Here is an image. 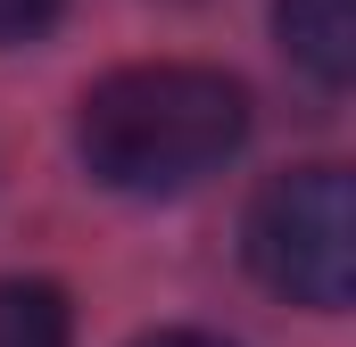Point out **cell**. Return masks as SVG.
<instances>
[{
  "instance_id": "1",
  "label": "cell",
  "mask_w": 356,
  "mask_h": 347,
  "mask_svg": "<svg viewBox=\"0 0 356 347\" xmlns=\"http://www.w3.org/2000/svg\"><path fill=\"white\" fill-rule=\"evenodd\" d=\"M249 141V91L216 67H116L83 91L75 108V149L91 182L133 190V198H166L191 190Z\"/></svg>"
},
{
  "instance_id": "6",
  "label": "cell",
  "mask_w": 356,
  "mask_h": 347,
  "mask_svg": "<svg viewBox=\"0 0 356 347\" xmlns=\"http://www.w3.org/2000/svg\"><path fill=\"white\" fill-rule=\"evenodd\" d=\"M133 347H232V339H216V331H149V339H133Z\"/></svg>"
},
{
  "instance_id": "2",
  "label": "cell",
  "mask_w": 356,
  "mask_h": 347,
  "mask_svg": "<svg viewBox=\"0 0 356 347\" xmlns=\"http://www.w3.org/2000/svg\"><path fill=\"white\" fill-rule=\"evenodd\" d=\"M241 248H249V273L266 289L315 306V314H340L356 298V190H348V174L340 166L273 174L249 198Z\"/></svg>"
},
{
  "instance_id": "3",
  "label": "cell",
  "mask_w": 356,
  "mask_h": 347,
  "mask_svg": "<svg viewBox=\"0 0 356 347\" xmlns=\"http://www.w3.org/2000/svg\"><path fill=\"white\" fill-rule=\"evenodd\" d=\"M273 33L323 91L356 75V0H273Z\"/></svg>"
},
{
  "instance_id": "4",
  "label": "cell",
  "mask_w": 356,
  "mask_h": 347,
  "mask_svg": "<svg viewBox=\"0 0 356 347\" xmlns=\"http://www.w3.org/2000/svg\"><path fill=\"white\" fill-rule=\"evenodd\" d=\"M0 347H75V306L58 281H0Z\"/></svg>"
},
{
  "instance_id": "5",
  "label": "cell",
  "mask_w": 356,
  "mask_h": 347,
  "mask_svg": "<svg viewBox=\"0 0 356 347\" xmlns=\"http://www.w3.org/2000/svg\"><path fill=\"white\" fill-rule=\"evenodd\" d=\"M67 0H0V42H33Z\"/></svg>"
}]
</instances>
